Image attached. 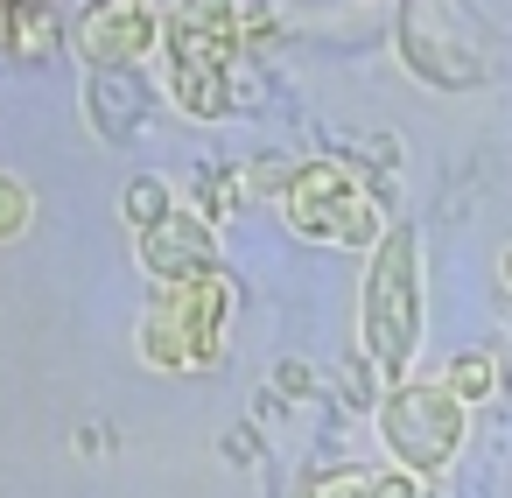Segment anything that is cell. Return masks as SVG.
Returning a JSON list of instances; mask_svg holds the SVG:
<instances>
[{"label":"cell","instance_id":"6da1fadb","mask_svg":"<svg viewBox=\"0 0 512 498\" xmlns=\"http://www.w3.org/2000/svg\"><path fill=\"white\" fill-rule=\"evenodd\" d=\"M421 337V274H414V232H386L365 274V351L386 379L407 372Z\"/></svg>","mask_w":512,"mask_h":498},{"label":"cell","instance_id":"7a4b0ae2","mask_svg":"<svg viewBox=\"0 0 512 498\" xmlns=\"http://www.w3.org/2000/svg\"><path fill=\"white\" fill-rule=\"evenodd\" d=\"M225 274H197V281H169L148 309V330H141V351L169 372H197L225 351Z\"/></svg>","mask_w":512,"mask_h":498},{"label":"cell","instance_id":"3957f363","mask_svg":"<svg viewBox=\"0 0 512 498\" xmlns=\"http://www.w3.org/2000/svg\"><path fill=\"white\" fill-rule=\"evenodd\" d=\"M288 225L302 239H337V246H372L379 253V211L365 190L344 176V162H309L288 183Z\"/></svg>","mask_w":512,"mask_h":498},{"label":"cell","instance_id":"277c9868","mask_svg":"<svg viewBox=\"0 0 512 498\" xmlns=\"http://www.w3.org/2000/svg\"><path fill=\"white\" fill-rule=\"evenodd\" d=\"M379 428L393 442V456L407 470H442L463 442V400L449 386H421V379H400L379 407Z\"/></svg>","mask_w":512,"mask_h":498},{"label":"cell","instance_id":"5b68a950","mask_svg":"<svg viewBox=\"0 0 512 498\" xmlns=\"http://www.w3.org/2000/svg\"><path fill=\"white\" fill-rule=\"evenodd\" d=\"M162 22H155V0H106L78 22V50L92 57V71H134L155 50Z\"/></svg>","mask_w":512,"mask_h":498},{"label":"cell","instance_id":"8992f818","mask_svg":"<svg viewBox=\"0 0 512 498\" xmlns=\"http://www.w3.org/2000/svg\"><path fill=\"white\" fill-rule=\"evenodd\" d=\"M169 64H218L232 71L239 57V0H183V15L169 29Z\"/></svg>","mask_w":512,"mask_h":498},{"label":"cell","instance_id":"52a82bcc","mask_svg":"<svg viewBox=\"0 0 512 498\" xmlns=\"http://www.w3.org/2000/svg\"><path fill=\"white\" fill-rule=\"evenodd\" d=\"M141 260H148V274L162 288L169 281H197V274H211V225L197 211H176L155 232H141Z\"/></svg>","mask_w":512,"mask_h":498},{"label":"cell","instance_id":"ba28073f","mask_svg":"<svg viewBox=\"0 0 512 498\" xmlns=\"http://www.w3.org/2000/svg\"><path fill=\"white\" fill-rule=\"evenodd\" d=\"M148 78L141 71H92V85H85V113H92V127L106 134V141H134L141 127H148Z\"/></svg>","mask_w":512,"mask_h":498},{"label":"cell","instance_id":"9c48e42d","mask_svg":"<svg viewBox=\"0 0 512 498\" xmlns=\"http://www.w3.org/2000/svg\"><path fill=\"white\" fill-rule=\"evenodd\" d=\"M169 99H176L183 113H197V120H218V113L239 106V85H232V71H218V64H169Z\"/></svg>","mask_w":512,"mask_h":498},{"label":"cell","instance_id":"30bf717a","mask_svg":"<svg viewBox=\"0 0 512 498\" xmlns=\"http://www.w3.org/2000/svg\"><path fill=\"white\" fill-rule=\"evenodd\" d=\"M239 204H246V176H239L232 162H225V169H204V176H197V204H190V211H197L204 225H225V218H232Z\"/></svg>","mask_w":512,"mask_h":498},{"label":"cell","instance_id":"8fae6325","mask_svg":"<svg viewBox=\"0 0 512 498\" xmlns=\"http://www.w3.org/2000/svg\"><path fill=\"white\" fill-rule=\"evenodd\" d=\"M120 204H127V225H134V232H155L162 218H176V197H169V183H155V176H134Z\"/></svg>","mask_w":512,"mask_h":498},{"label":"cell","instance_id":"7c38bea8","mask_svg":"<svg viewBox=\"0 0 512 498\" xmlns=\"http://www.w3.org/2000/svg\"><path fill=\"white\" fill-rule=\"evenodd\" d=\"M442 386L470 407V400H484V393L498 386V358H491V351H463V358L449 365V379H442Z\"/></svg>","mask_w":512,"mask_h":498},{"label":"cell","instance_id":"4fadbf2b","mask_svg":"<svg viewBox=\"0 0 512 498\" xmlns=\"http://www.w3.org/2000/svg\"><path fill=\"white\" fill-rule=\"evenodd\" d=\"M57 43V15L43 8V0H15V50L22 57H50Z\"/></svg>","mask_w":512,"mask_h":498},{"label":"cell","instance_id":"5bb4252c","mask_svg":"<svg viewBox=\"0 0 512 498\" xmlns=\"http://www.w3.org/2000/svg\"><path fill=\"white\" fill-rule=\"evenodd\" d=\"M239 176H246V197H267V190H281V197H288V183H295L288 155H253Z\"/></svg>","mask_w":512,"mask_h":498},{"label":"cell","instance_id":"9a60e30c","mask_svg":"<svg viewBox=\"0 0 512 498\" xmlns=\"http://www.w3.org/2000/svg\"><path fill=\"white\" fill-rule=\"evenodd\" d=\"M379 491V477L372 470H330V477H316V491L309 498H372Z\"/></svg>","mask_w":512,"mask_h":498},{"label":"cell","instance_id":"2e32d148","mask_svg":"<svg viewBox=\"0 0 512 498\" xmlns=\"http://www.w3.org/2000/svg\"><path fill=\"white\" fill-rule=\"evenodd\" d=\"M274 386H281V400H316L323 386H316V365H302V358H281L274 365Z\"/></svg>","mask_w":512,"mask_h":498},{"label":"cell","instance_id":"e0dca14e","mask_svg":"<svg viewBox=\"0 0 512 498\" xmlns=\"http://www.w3.org/2000/svg\"><path fill=\"white\" fill-rule=\"evenodd\" d=\"M22 225H29V197H22L15 176H0V239H15Z\"/></svg>","mask_w":512,"mask_h":498},{"label":"cell","instance_id":"ac0fdd59","mask_svg":"<svg viewBox=\"0 0 512 498\" xmlns=\"http://www.w3.org/2000/svg\"><path fill=\"white\" fill-rule=\"evenodd\" d=\"M225 456H232V463H260V428H246V421H239V428L225 435Z\"/></svg>","mask_w":512,"mask_h":498},{"label":"cell","instance_id":"d6986e66","mask_svg":"<svg viewBox=\"0 0 512 498\" xmlns=\"http://www.w3.org/2000/svg\"><path fill=\"white\" fill-rule=\"evenodd\" d=\"M372 498H421V491H414V477H379Z\"/></svg>","mask_w":512,"mask_h":498},{"label":"cell","instance_id":"ffe728a7","mask_svg":"<svg viewBox=\"0 0 512 498\" xmlns=\"http://www.w3.org/2000/svg\"><path fill=\"white\" fill-rule=\"evenodd\" d=\"M505 288H512V253H505Z\"/></svg>","mask_w":512,"mask_h":498},{"label":"cell","instance_id":"44dd1931","mask_svg":"<svg viewBox=\"0 0 512 498\" xmlns=\"http://www.w3.org/2000/svg\"><path fill=\"white\" fill-rule=\"evenodd\" d=\"M85 8H106V0H85Z\"/></svg>","mask_w":512,"mask_h":498}]
</instances>
